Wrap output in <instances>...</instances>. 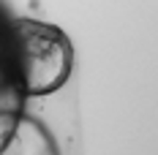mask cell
Listing matches in <instances>:
<instances>
[{"instance_id": "cell-1", "label": "cell", "mask_w": 158, "mask_h": 155, "mask_svg": "<svg viewBox=\"0 0 158 155\" xmlns=\"http://www.w3.org/2000/svg\"><path fill=\"white\" fill-rule=\"evenodd\" d=\"M11 63L25 98L60 90L74 68V47L60 27L30 16H6Z\"/></svg>"}, {"instance_id": "cell-2", "label": "cell", "mask_w": 158, "mask_h": 155, "mask_svg": "<svg viewBox=\"0 0 158 155\" xmlns=\"http://www.w3.org/2000/svg\"><path fill=\"white\" fill-rule=\"evenodd\" d=\"M25 95L19 90V82L11 63L8 49V33H6V16L0 14V155L14 139L16 128L25 117Z\"/></svg>"}]
</instances>
